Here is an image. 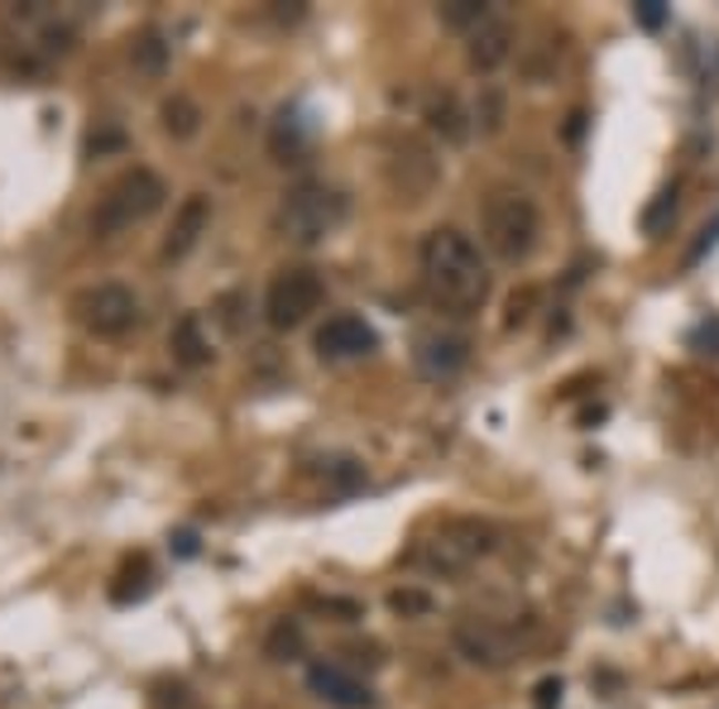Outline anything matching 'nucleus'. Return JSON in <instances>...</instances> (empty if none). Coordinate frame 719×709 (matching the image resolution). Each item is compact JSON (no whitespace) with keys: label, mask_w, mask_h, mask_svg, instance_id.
Returning a JSON list of instances; mask_svg holds the SVG:
<instances>
[{"label":"nucleus","mask_w":719,"mask_h":709,"mask_svg":"<svg viewBox=\"0 0 719 709\" xmlns=\"http://www.w3.org/2000/svg\"><path fill=\"white\" fill-rule=\"evenodd\" d=\"M417 264H423V288L431 307H441L446 316H470L489 302V269L480 259V244L466 230L456 226L427 230Z\"/></svg>","instance_id":"f257e3e1"},{"label":"nucleus","mask_w":719,"mask_h":709,"mask_svg":"<svg viewBox=\"0 0 719 709\" xmlns=\"http://www.w3.org/2000/svg\"><path fill=\"white\" fill-rule=\"evenodd\" d=\"M480 240L499 264H523V259H532V250H538V240H542L538 201L528 192H518V187L489 192L484 211H480Z\"/></svg>","instance_id":"f03ea898"},{"label":"nucleus","mask_w":719,"mask_h":709,"mask_svg":"<svg viewBox=\"0 0 719 709\" xmlns=\"http://www.w3.org/2000/svg\"><path fill=\"white\" fill-rule=\"evenodd\" d=\"M164 197L168 192H164V183H158V173H149V168L125 173V178L101 197V207L92 216V230L96 236H121V230L149 221V216L164 207Z\"/></svg>","instance_id":"7ed1b4c3"},{"label":"nucleus","mask_w":719,"mask_h":709,"mask_svg":"<svg viewBox=\"0 0 719 709\" xmlns=\"http://www.w3.org/2000/svg\"><path fill=\"white\" fill-rule=\"evenodd\" d=\"M494 552V528L475 523V518H451V523L437 528V538H427L423 546L413 552V561L423 571H437V575H456L475 566L480 556Z\"/></svg>","instance_id":"20e7f679"},{"label":"nucleus","mask_w":719,"mask_h":709,"mask_svg":"<svg viewBox=\"0 0 719 709\" xmlns=\"http://www.w3.org/2000/svg\"><path fill=\"white\" fill-rule=\"evenodd\" d=\"M345 211L351 207H345L336 187H298V192H288L279 211V230L293 244H316L345 221Z\"/></svg>","instance_id":"39448f33"},{"label":"nucleus","mask_w":719,"mask_h":709,"mask_svg":"<svg viewBox=\"0 0 719 709\" xmlns=\"http://www.w3.org/2000/svg\"><path fill=\"white\" fill-rule=\"evenodd\" d=\"M322 298H326L322 273H312V269H283L279 279L269 283V293H264V316H269V326L293 331V326L308 322L316 307H322Z\"/></svg>","instance_id":"423d86ee"},{"label":"nucleus","mask_w":719,"mask_h":709,"mask_svg":"<svg viewBox=\"0 0 719 709\" xmlns=\"http://www.w3.org/2000/svg\"><path fill=\"white\" fill-rule=\"evenodd\" d=\"M77 307H82L86 331H96V336H125V331L139 322V302H135V293H129L125 283H101V288H92V293H86Z\"/></svg>","instance_id":"0eeeda50"},{"label":"nucleus","mask_w":719,"mask_h":709,"mask_svg":"<svg viewBox=\"0 0 719 709\" xmlns=\"http://www.w3.org/2000/svg\"><path fill=\"white\" fill-rule=\"evenodd\" d=\"M413 365L423 379L446 384L470 365V341L460 336V331H427V336H417V345H413Z\"/></svg>","instance_id":"6e6552de"},{"label":"nucleus","mask_w":719,"mask_h":709,"mask_svg":"<svg viewBox=\"0 0 719 709\" xmlns=\"http://www.w3.org/2000/svg\"><path fill=\"white\" fill-rule=\"evenodd\" d=\"M374 351H379V336H374V326L355 312L326 316V326L316 331V355L322 359H359V355H374Z\"/></svg>","instance_id":"1a4fd4ad"},{"label":"nucleus","mask_w":719,"mask_h":709,"mask_svg":"<svg viewBox=\"0 0 719 709\" xmlns=\"http://www.w3.org/2000/svg\"><path fill=\"white\" fill-rule=\"evenodd\" d=\"M456 653L475 661V667L499 671L513 661V638L489 618H466V624H456Z\"/></svg>","instance_id":"9d476101"},{"label":"nucleus","mask_w":719,"mask_h":709,"mask_svg":"<svg viewBox=\"0 0 719 709\" xmlns=\"http://www.w3.org/2000/svg\"><path fill=\"white\" fill-rule=\"evenodd\" d=\"M388 178H394V187L408 201H427V192L437 187L441 178V164H437V154L427 149V144H417V139H403L398 144V154H394V164H388Z\"/></svg>","instance_id":"9b49d317"},{"label":"nucleus","mask_w":719,"mask_h":709,"mask_svg":"<svg viewBox=\"0 0 719 709\" xmlns=\"http://www.w3.org/2000/svg\"><path fill=\"white\" fill-rule=\"evenodd\" d=\"M466 39H470L466 58H470V67L480 72V77L499 72L513 58V29H509V20H499V14H489V20L475 29V34H466Z\"/></svg>","instance_id":"f8f14e48"},{"label":"nucleus","mask_w":719,"mask_h":709,"mask_svg":"<svg viewBox=\"0 0 719 709\" xmlns=\"http://www.w3.org/2000/svg\"><path fill=\"white\" fill-rule=\"evenodd\" d=\"M308 686H312V696H322L326 705H336V709H369L374 705L369 686L355 681L351 671L331 667V661H316V667L308 671Z\"/></svg>","instance_id":"ddd939ff"},{"label":"nucleus","mask_w":719,"mask_h":709,"mask_svg":"<svg viewBox=\"0 0 719 709\" xmlns=\"http://www.w3.org/2000/svg\"><path fill=\"white\" fill-rule=\"evenodd\" d=\"M427 129L437 135L441 144H466L470 129H475V115L460 106L456 92H437L427 101Z\"/></svg>","instance_id":"4468645a"},{"label":"nucleus","mask_w":719,"mask_h":709,"mask_svg":"<svg viewBox=\"0 0 719 709\" xmlns=\"http://www.w3.org/2000/svg\"><path fill=\"white\" fill-rule=\"evenodd\" d=\"M207 197H187L183 201V211H178V221H173V230H168V244H164V259H183L187 250L197 244V236H201V226H207Z\"/></svg>","instance_id":"2eb2a0df"},{"label":"nucleus","mask_w":719,"mask_h":709,"mask_svg":"<svg viewBox=\"0 0 719 709\" xmlns=\"http://www.w3.org/2000/svg\"><path fill=\"white\" fill-rule=\"evenodd\" d=\"M437 14H441L446 29H466V34H475L494 10H489L484 0H446V6H437Z\"/></svg>","instance_id":"dca6fc26"},{"label":"nucleus","mask_w":719,"mask_h":709,"mask_svg":"<svg viewBox=\"0 0 719 709\" xmlns=\"http://www.w3.org/2000/svg\"><path fill=\"white\" fill-rule=\"evenodd\" d=\"M173 351H178L183 365H207V355H211V345L201 341V326H197V316H183L178 331H173Z\"/></svg>","instance_id":"f3484780"},{"label":"nucleus","mask_w":719,"mask_h":709,"mask_svg":"<svg viewBox=\"0 0 719 709\" xmlns=\"http://www.w3.org/2000/svg\"><path fill=\"white\" fill-rule=\"evenodd\" d=\"M470 115H475V129H480V135H499V129H503V96H499V86H484Z\"/></svg>","instance_id":"a211bd4d"},{"label":"nucleus","mask_w":719,"mask_h":709,"mask_svg":"<svg viewBox=\"0 0 719 709\" xmlns=\"http://www.w3.org/2000/svg\"><path fill=\"white\" fill-rule=\"evenodd\" d=\"M164 125L173 129V135H192V129H197V111L187 106V101H168V106H164Z\"/></svg>","instance_id":"6ab92c4d"},{"label":"nucleus","mask_w":719,"mask_h":709,"mask_svg":"<svg viewBox=\"0 0 719 709\" xmlns=\"http://www.w3.org/2000/svg\"><path fill=\"white\" fill-rule=\"evenodd\" d=\"M532 307H538V288H523V293H513L509 298V316H503V326H528V316H532Z\"/></svg>","instance_id":"aec40b11"},{"label":"nucleus","mask_w":719,"mask_h":709,"mask_svg":"<svg viewBox=\"0 0 719 709\" xmlns=\"http://www.w3.org/2000/svg\"><path fill=\"white\" fill-rule=\"evenodd\" d=\"M633 20L643 29H661L667 24V6H661V0H638V6H633Z\"/></svg>","instance_id":"412c9836"},{"label":"nucleus","mask_w":719,"mask_h":709,"mask_svg":"<svg viewBox=\"0 0 719 709\" xmlns=\"http://www.w3.org/2000/svg\"><path fill=\"white\" fill-rule=\"evenodd\" d=\"M388 604H394L398 614H427L431 609V599L417 595V590H394V595H388Z\"/></svg>","instance_id":"4be33fe9"},{"label":"nucleus","mask_w":719,"mask_h":709,"mask_svg":"<svg viewBox=\"0 0 719 709\" xmlns=\"http://www.w3.org/2000/svg\"><path fill=\"white\" fill-rule=\"evenodd\" d=\"M667 211H676V187H667V192H657L653 211L643 216V226H647V230H657V226H661V216H667Z\"/></svg>","instance_id":"5701e85b"},{"label":"nucleus","mask_w":719,"mask_h":709,"mask_svg":"<svg viewBox=\"0 0 719 709\" xmlns=\"http://www.w3.org/2000/svg\"><path fill=\"white\" fill-rule=\"evenodd\" d=\"M715 240H719V221L700 230V244H696V250L686 254V264H700V254H705V250H715Z\"/></svg>","instance_id":"b1692460"},{"label":"nucleus","mask_w":719,"mask_h":709,"mask_svg":"<svg viewBox=\"0 0 719 709\" xmlns=\"http://www.w3.org/2000/svg\"><path fill=\"white\" fill-rule=\"evenodd\" d=\"M556 700H561V681L552 676V681H542V686H538V705H542V709H552Z\"/></svg>","instance_id":"393cba45"},{"label":"nucleus","mask_w":719,"mask_h":709,"mask_svg":"<svg viewBox=\"0 0 719 709\" xmlns=\"http://www.w3.org/2000/svg\"><path fill=\"white\" fill-rule=\"evenodd\" d=\"M158 63H164V43H158V39H144V67L158 72Z\"/></svg>","instance_id":"a878e982"},{"label":"nucleus","mask_w":719,"mask_h":709,"mask_svg":"<svg viewBox=\"0 0 719 709\" xmlns=\"http://www.w3.org/2000/svg\"><path fill=\"white\" fill-rule=\"evenodd\" d=\"M173 546H178V556H197V538H192V532H178Z\"/></svg>","instance_id":"bb28decb"},{"label":"nucleus","mask_w":719,"mask_h":709,"mask_svg":"<svg viewBox=\"0 0 719 709\" xmlns=\"http://www.w3.org/2000/svg\"><path fill=\"white\" fill-rule=\"evenodd\" d=\"M696 341H710V345H719V326H705V331H700Z\"/></svg>","instance_id":"cd10ccee"}]
</instances>
